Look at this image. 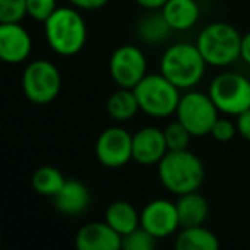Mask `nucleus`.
Returning <instances> with one entry per match:
<instances>
[{
    "mask_svg": "<svg viewBox=\"0 0 250 250\" xmlns=\"http://www.w3.org/2000/svg\"><path fill=\"white\" fill-rule=\"evenodd\" d=\"M31 50V35L21 22H0V59L5 63H22Z\"/></svg>",
    "mask_w": 250,
    "mask_h": 250,
    "instance_id": "nucleus-12",
    "label": "nucleus"
},
{
    "mask_svg": "<svg viewBox=\"0 0 250 250\" xmlns=\"http://www.w3.org/2000/svg\"><path fill=\"white\" fill-rule=\"evenodd\" d=\"M52 199L59 212L65 216H79L89 208L91 194L81 180L67 178L63 187Z\"/></svg>",
    "mask_w": 250,
    "mask_h": 250,
    "instance_id": "nucleus-15",
    "label": "nucleus"
},
{
    "mask_svg": "<svg viewBox=\"0 0 250 250\" xmlns=\"http://www.w3.org/2000/svg\"><path fill=\"white\" fill-rule=\"evenodd\" d=\"M168 153L165 130L158 127H143L132 136V160L144 167L158 165Z\"/></svg>",
    "mask_w": 250,
    "mask_h": 250,
    "instance_id": "nucleus-13",
    "label": "nucleus"
},
{
    "mask_svg": "<svg viewBox=\"0 0 250 250\" xmlns=\"http://www.w3.org/2000/svg\"><path fill=\"white\" fill-rule=\"evenodd\" d=\"M136 2L146 11H161L168 0H136Z\"/></svg>",
    "mask_w": 250,
    "mask_h": 250,
    "instance_id": "nucleus-30",
    "label": "nucleus"
},
{
    "mask_svg": "<svg viewBox=\"0 0 250 250\" xmlns=\"http://www.w3.org/2000/svg\"><path fill=\"white\" fill-rule=\"evenodd\" d=\"M28 16V0H0V22H21Z\"/></svg>",
    "mask_w": 250,
    "mask_h": 250,
    "instance_id": "nucleus-25",
    "label": "nucleus"
},
{
    "mask_svg": "<svg viewBox=\"0 0 250 250\" xmlns=\"http://www.w3.org/2000/svg\"><path fill=\"white\" fill-rule=\"evenodd\" d=\"M218 110L236 117L250 108V79L238 72H221L211 81L208 89Z\"/></svg>",
    "mask_w": 250,
    "mask_h": 250,
    "instance_id": "nucleus-7",
    "label": "nucleus"
},
{
    "mask_svg": "<svg viewBox=\"0 0 250 250\" xmlns=\"http://www.w3.org/2000/svg\"><path fill=\"white\" fill-rule=\"evenodd\" d=\"M57 7V0H28V16L33 21L45 22Z\"/></svg>",
    "mask_w": 250,
    "mask_h": 250,
    "instance_id": "nucleus-26",
    "label": "nucleus"
},
{
    "mask_svg": "<svg viewBox=\"0 0 250 250\" xmlns=\"http://www.w3.org/2000/svg\"><path fill=\"white\" fill-rule=\"evenodd\" d=\"M175 204H177L180 228L204 225L209 216V202L197 190L178 195Z\"/></svg>",
    "mask_w": 250,
    "mask_h": 250,
    "instance_id": "nucleus-16",
    "label": "nucleus"
},
{
    "mask_svg": "<svg viewBox=\"0 0 250 250\" xmlns=\"http://www.w3.org/2000/svg\"><path fill=\"white\" fill-rule=\"evenodd\" d=\"M195 45L212 67H228L242 55V35L228 22L208 24L199 33Z\"/></svg>",
    "mask_w": 250,
    "mask_h": 250,
    "instance_id": "nucleus-4",
    "label": "nucleus"
},
{
    "mask_svg": "<svg viewBox=\"0 0 250 250\" xmlns=\"http://www.w3.org/2000/svg\"><path fill=\"white\" fill-rule=\"evenodd\" d=\"M22 93L31 103L48 104L57 100L62 89L59 67L50 60H35L28 63L21 77Z\"/></svg>",
    "mask_w": 250,
    "mask_h": 250,
    "instance_id": "nucleus-6",
    "label": "nucleus"
},
{
    "mask_svg": "<svg viewBox=\"0 0 250 250\" xmlns=\"http://www.w3.org/2000/svg\"><path fill=\"white\" fill-rule=\"evenodd\" d=\"M108 2L110 0H69V4L79 11H98V9L104 7Z\"/></svg>",
    "mask_w": 250,
    "mask_h": 250,
    "instance_id": "nucleus-29",
    "label": "nucleus"
},
{
    "mask_svg": "<svg viewBox=\"0 0 250 250\" xmlns=\"http://www.w3.org/2000/svg\"><path fill=\"white\" fill-rule=\"evenodd\" d=\"M141 111L153 118H167L177 113L180 103V89L163 74H149L136 87Z\"/></svg>",
    "mask_w": 250,
    "mask_h": 250,
    "instance_id": "nucleus-5",
    "label": "nucleus"
},
{
    "mask_svg": "<svg viewBox=\"0 0 250 250\" xmlns=\"http://www.w3.org/2000/svg\"><path fill=\"white\" fill-rule=\"evenodd\" d=\"M236 134H238L236 122H231L229 118L219 117L218 120H216L214 127H212L209 136H212V139L218 141V143H229V141L235 139Z\"/></svg>",
    "mask_w": 250,
    "mask_h": 250,
    "instance_id": "nucleus-27",
    "label": "nucleus"
},
{
    "mask_svg": "<svg viewBox=\"0 0 250 250\" xmlns=\"http://www.w3.org/2000/svg\"><path fill=\"white\" fill-rule=\"evenodd\" d=\"M106 111L113 120L127 122L141 111L136 91L130 87H118L115 93L110 94L106 101Z\"/></svg>",
    "mask_w": 250,
    "mask_h": 250,
    "instance_id": "nucleus-21",
    "label": "nucleus"
},
{
    "mask_svg": "<svg viewBox=\"0 0 250 250\" xmlns=\"http://www.w3.org/2000/svg\"><path fill=\"white\" fill-rule=\"evenodd\" d=\"M175 249L178 250H216L219 249V240L204 225L180 228L175 238Z\"/></svg>",
    "mask_w": 250,
    "mask_h": 250,
    "instance_id": "nucleus-20",
    "label": "nucleus"
},
{
    "mask_svg": "<svg viewBox=\"0 0 250 250\" xmlns=\"http://www.w3.org/2000/svg\"><path fill=\"white\" fill-rule=\"evenodd\" d=\"M221 111L214 104L209 93L188 91L180 98L177 108V120L188 129L194 137L209 136Z\"/></svg>",
    "mask_w": 250,
    "mask_h": 250,
    "instance_id": "nucleus-8",
    "label": "nucleus"
},
{
    "mask_svg": "<svg viewBox=\"0 0 250 250\" xmlns=\"http://www.w3.org/2000/svg\"><path fill=\"white\" fill-rule=\"evenodd\" d=\"M240 59L247 65H250V31L242 36V55H240Z\"/></svg>",
    "mask_w": 250,
    "mask_h": 250,
    "instance_id": "nucleus-31",
    "label": "nucleus"
},
{
    "mask_svg": "<svg viewBox=\"0 0 250 250\" xmlns=\"http://www.w3.org/2000/svg\"><path fill=\"white\" fill-rule=\"evenodd\" d=\"M104 221L120 236H125L141 226V212L130 202L115 201L104 211Z\"/></svg>",
    "mask_w": 250,
    "mask_h": 250,
    "instance_id": "nucleus-19",
    "label": "nucleus"
},
{
    "mask_svg": "<svg viewBox=\"0 0 250 250\" xmlns=\"http://www.w3.org/2000/svg\"><path fill=\"white\" fill-rule=\"evenodd\" d=\"M77 250H118L122 236L106 221H93L81 226L76 233Z\"/></svg>",
    "mask_w": 250,
    "mask_h": 250,
    "instance_id": "nucleus-14",
    "label": "nucleus"
},
{
    "mask_svg": "<svg viewBox=\"0 0 250 250\" xmlns=\"http://www.w3.org/2000/svg\"><path fill=\"white\" fill-rule=\"evenodd\" d=\"M206 65L208 62L199 52L197 45L177 43L165 50L161 57L160 72L180 91H187L201 83L206 72Z\"/></svg>",
    "mask_w": 250,
    "mask_h": 250,
    "instance_id": "nucleus-3",
    "label": "nucleus"
},
{
    "mask_svg": "<svg viewBox=\"0 0 250 250\" xmlns=\"http://www.w3.org/2000/svg\"><path fill=\"white\" fill-rule=\"evenodd\" d=\"M147 62L136 45H122L110 57V76L118 87H134L147 76Z\"/></svg>",
    "mask_w": 250,
    "mask_h": 250,
    "instance_id": "nucleus-9",
    "label": "nucleus"
},
{
    "mask_svg": "<svg viewBox=\"0 0 250 250\" xmlns=\"http://www.w3.org/2000/svg\"><path fill=\"white\" fill-rule=\"evenodd\" d=\"M236 129H238V136L250 143V108L236 115Z\"/></svg>",
    "mask_w": 250,
    "mask_h": 250,
    "instance_id": "nucleus-28",
    "label": "nucleus"
},
{
    "mask_svg": "<svg viewBox=\"0 0 250 250\" xmlns=\"http://www.w3.org/2000/svg\"><path fill=\"white\" fill-rule=\"evenodd\" d=\"M158 238L153 236L146 228L139 226L134 231L122 236V249L124 250H153Z\"/></svg>",
    "mask_w": 250,
    "mask_h": 250,
    "instance_id": "nucleus-24",
    "label": "nucleus"
},
{
    "mask_svg": "<svg viewBox=\"0 0 250 250\" xmlns=\"http://www.w3.org/2000/svg\"><path fill=\"white\" fill-rule=\"evenodd\" d=\"M165 139L168 144V151H182L188 149V143L194 136L188 132V129L180 120L170 122L165 127Z\"/></svg>",
    "mask_w": 250,
    "mask_h": 250,
    "instance_id": "nucleus-23",
    "label": "nucleus"
},
{
    "mask_svg": "<svg viewBox=\"0 0 250 250\" xmlns=\"http://www.w3.org/2000/svg\"><path fill=\"white\" fill-rule=\"evenodd\" d=\"M171 31L173 29L165 18L163 11H147V14H144L136 26L137 38L147 45H160L167 42Z\"/></svg>",
    "mask_w": 250,
    "mask_h": 250,
    "instance_id": "nucleus-18",
    "label": "nucleus"
},
{
    "mask_svg": "<svg viewBox=\"0 0 250 250\" xmlns=\"http://www.w3.org/2000/svg\"><path fill=\"white\" fill-rule=\"evenodd\" d=\"M45 38L48 46L62 57L77 55L87 40V26L79 9L57 7L45 22Z\"/></svg>",
    "mask_w": 250,
    "mask_h": 250,
    "instance_id": "nucleus-2",
    "label": "nucleus"
},
{
    "mask_svg": "<svg viewBox=\"0 0 250 250\" xmlns=\"http://www.w3.org/2000/svg\"><path fill=\"white\" fill-rule=\"evenodd\" d=\"M206 177L201 158L188 149L168 151L158 163V178L171 194H188L199 190Z\"/></svg>",
    "mask_w": 250,
    "mask_h": 250,
    "instance_id": "nucleus-1",
    "label": "nucleus"
},
{
    "mask_svg": "<svg viewBox=\"0 0 250 250\" xmlns=\"http://www.w3.org/2000/svg\"><path fill=\"white\" fill-rule=\"evenodd\" d=\"M94 153L103 167H125L132 160V136L122 127H108L98 136Z\"/></svg>",
    "mask_w": 250,
    "mask_h": 250,
    "instance_id": "nucleus-10",
    "label": "nucleus"
},
{
    "mask_svg": "<svg viewBox=\"0 0 250 250\" xmlns=\"http://www.w3.org/2000/svg\"><path fill=\"white\" fill-rule=\"evenodd\" d=\"M141 226L158 240L173 235L180 228L177 204L168 199H154L141 211Z\"/></svg>",
    "mask_w": 250,
    "mask_h": 250,
    "instance_id": "nucleus-11",
    "label": "nucleus"
},
{
    "mask_svg": "<svg viewBox=\"0 0 250 250\" xmlns=\"http://www.w3.org/2000/svg\"><path fill=\"white\" fill-rule=\"evenodd\" d=\"M67 178L63 177V173L55 167H40L36 168V171L33 173L31 185L35 188V192H38L40 195L45 197H53L60 188L63 187Z\"/></svg>",
    "mask_w": 250,
    "mask_h": 250,
    "instance_id": "nucleus-22",
    "label": "nucleus"
},
{
    "mask_svg": "<svg viewBox=\"0 0 250 250\" xmlns=\"http://www.w3.org/2000/svg\"><path fill=\"white\" fill-rule=\"evenodd\" d=\"M161 11L173 31H187L201 18V9L195 0H168Z\"/></svg>",
    "mask_w": 250,
    "mask_h": 250,
    "instance_id": "nucleus-17",
    "label": "nucleus"
}]
</instances>
